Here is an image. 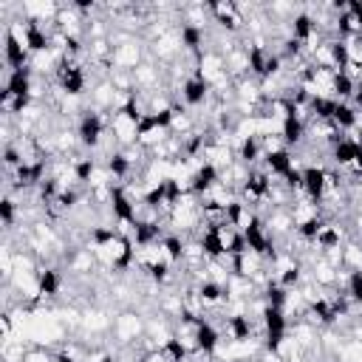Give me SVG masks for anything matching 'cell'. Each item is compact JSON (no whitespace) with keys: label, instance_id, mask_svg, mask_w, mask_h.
Wrapping results in <instances>:
<instances>
[{"label":"cell","instance_id":"obj_4","mask_svg":"<svg viewBox=\"0 0 362 362\" xmlns=\"http://www.w3.org/2000/svg\"><path fill=\"white\" fill-rule=\"evenodd\" d=\"M184 246H187V240H184L181 235H175V232H167V235L161 238V249H164V257H167L173 266H178V263L184 260Z\"/></svg>","mask_w":362,"mask_h":362},{"label":"cell","instance_id":"obj_2","mask_svg":"<svg viewBox=\"0 0 362 362\" xmlns=\"http://www.w3.org/2000/svg\"><path fill=\"white\" fill-rule=\"evenodd\" d=\"M3 65H6V71H17V68L31 65V54H28L25 42H20L6 28H3Z\"/></svg>","mask_w":362,"mask_h":362},{"label":"cell","instance_id":"obj_5","mask_svg":"<svg viewBox=\"0 0 362 362\" xmlns=\"http://www.w3.org/2000/svg\"><path fill=\"white\" fill-rule=\"evenodd\" d=\"M342 269L362 272V243L359 240H345L342 243Z\"/></svg>","mask_w":362,"mask_h":362},{"label":"cell","instance_id":"obj_3","mask_svg":"<svg viewBox=\"0 0 362 362\" xmlns=\"http://www.w3.org/2000/svg\"><path fill=\"white\" fill-rule=\"evenodd\" d=\"M255 218H257V215H255V209H252L249 204H243L240 198H238V201H232V204L226 206V223H232V226H235V229H240V232H243V229H249V223H252Z\"/></svg>","mask_w":362,"mask_h":362},{"label":"cell","instance_id":"obj_1","mask_svg":"<svg viewBox=\"0 0 362 362\" xmlns=\"http://www.w3.org/2000/svg\"><path fill=\"white\" fill-rule=\"evenodd\" d=\"M325 178H328V167L325 164H308L303 170V198H308L311 204H322Z\"/></svg>","mask_w":362,"mask_h":362}]
</instances>
